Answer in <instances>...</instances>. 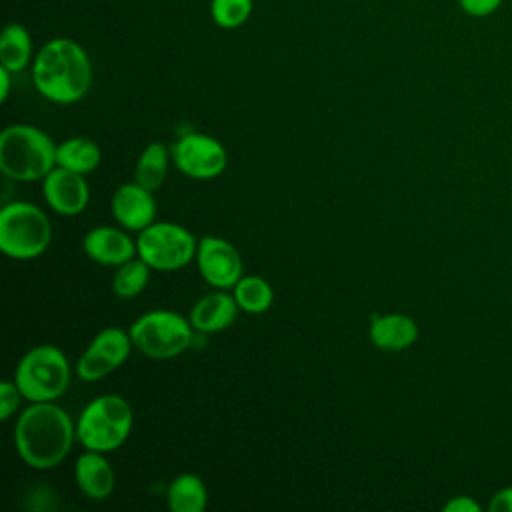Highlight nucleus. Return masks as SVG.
Segmentation results:
<instances>
[{
    "instance_id": "obj_1",
    "label": "nucleus",
    "mask_w": 512,
    "mask_h": 512,
    "mask_svg": "<svg viewBox=\"0 0 512 512\" xmlns=\"http://www.w3.org/2000/svg\"><path fill=\"white\" fill-rule=\"evenodd\" d=\"M76 438V426L64 408L54 402H32L16 422L14 440L20 458L36 470L60 464Z\"/></svg>"
},
{
    "instance_id": "obj_2",
    "label": "nucleus",
    "mask_w": 512,
    "mask_h": 512,
    "mask_svg": "<svg viewBox=\"0 0 512 512\" xmlns=\"http://www.w3.org/2000/svg\"><path fill=\"white\" fill-rule=\"evenodd\" d=\"M32 80L46 100L74 104L90 90V56L72 38H52L34 54Z\"/></svg>"
},
{
    "instance_id": "obj_3",
    "label": "nucleus",
    "mask_w": 512,
    "mask_h": 512,
    "mask_svg": "<svg viewBox=\"0 0 512 512\" xmlns=\"http://www.w3.org/2000/svg\"><path fill=\"white\" fill-rule=\"evenodd\" d=\"M56 144L30 124H12L0 134V170L18 182L44 180L56 164Z\"/></svg>"
},
{
    "instance_id": "obj_4",
    "label": "nucleus",
    "mask_w": 512,
    "mask_h": 512,
    "mask_svg": "<svg viewBox=\"0 0 512 512\" xmlns=\"http://www.w3.org/2000/svg\"><path fill=\"white\" fill-rule=\"evenodd\" d=\"M132 408L118 394L94 398L80 414L76 438L86 450L112 452L120 448L132 430Z\"/></svg>"
},
{
    "instance_id": "obj_5",
    "label": "nucleus",
    "mask_w": 512,
    "mask_h": 512,
    "mask_svg": "<svg viewBox=\"0 0 512 512\" xmlns=\"http://www.w3.org/2000/svg\"><path fill=\"white\" fill-rule=\"evenodd\" d=\"M14 382L26 400L52 402L60 398L70 384V364L58 346L40 344L22 356L16 366Z\"/></svg>"
},
{
    "instance_id": "obj_6",
    "label": "nucleus",
    "mask_w": 512,
    "mask_h": 512,
    "mask_svg": "<svg viewBox=\"0 0 512 512\" xmlns=\"http://www.w3.org/2000/svg\"><path fill=\"white\" fill-rule=\"evenodd\" d=\"M52 240L44 210L30 202H10L0 212V250L14 260L38 258Z\"/></svg>"
},
{
    "instance_id": "obj_7",
    "label": "nucleus",
    "mask_w": 512,
    "mask_h": 512,
    "mask_svg": "<svg viewBox=\"0 0 512 512\" xmlns=\"http://www.w3.org/2000/svg\"><path fill=\"white\" fill-rule=\"evenodd\" d=\"M192 324L172 310H152L130 326L134 348L154 360H168L192 344Z\"/></svg>"
},
{
    "instance_id": "obj_8",
    "label": "nucleus",
    "mask_w": 512,
    "mask_h": 512,
    "mask_svg": "<svg viewBox=\"0 0 512 512\" xmlns=\"http://www.w3.org/2000/svg\"><path fill=\"white\" fill-rule=\"evenodd\" d=\"M138 256L154 270L172 272L196 258L198 240L190 230L174 222H152L140 230Z\"/></svg>"
},
{
    "instance_id": "obj_9",
    "label": "nucleus",
    "mask_w": 512,
    "mask_h": 512,
    "mask_svg": "<svg viewBox=\"0 0 512 512\" xmlns=\"http://www.w3.org/2000/svg\"><path fill=\"white\" fill-rule=\"evenodd\" d=\"M172 160L182 174L196 180H210L224 172L228 164V154L216 138L200 132H190L174 144Z\"/></svg>"
},
{
    "instance_id": "obj_10",
    "label": "nucleus",
    "mask_w": 512,
    "mask_h": 512,
    "mask_svg": "<svg viewBox=\"0 0 512 512\" xmlns=\"http://www.w3.org/2000/svg\"><path fill=\"white\" fill-rule=\"evenodd\" d=\"M130 332L110 326L100 330L76 364V372L82 380L94 382L108 376L112 370L122 366L132 350Z\"/></svg>"
},
{
    "instance_id": "obj_11",
    "label": "nucleus",
    "mask_w": 512,
    "mask_h": 512,
    "mask_svg": "<svg viewBox=\"0 0 512 512\" xmlns=\"http://www.w3.org/2000/svg\"><path fill=\"white\" fill-rule=\"evenodd\" d=\"M196 264L200 276L214 288H234L242 278L244 262L234 244L220 236H204L198 240Z\"/></svg>"
},
{
    "instance_id": "obj_12",
    "label": "nucleus",
    "mask_w": 512,
    "mask_h": 512,
    "mask_svg": "<svg viewBox=\"0 0 512 512\" xmlns=\"http://www.w3.org/2000/svg\"><path fill=\"white\" fill-rule=\"evenodd\" d=\"M42 190L48 206L62 216L80 214L90 198V188L84 176L62 166H56L42 180Z\"/></svg>"
},
{
    "instance_id": "obj_13",
    "label": "nucleus",
    "mask_w": 512,
    "mask_h": 512,
    "mask_svg": "<svg viewBox=\"0 0 512 512\" xmlns=\"http://www.w3.org/2000/svg\"><path fill=\"white\" fill-rule=\"evenodd\" d=\"M112 214L126 230H144L156 218V200L152 190L140 186L136 180L118 186L112 196Z\"/></svg>"
},
{
    "instance_id": "obj_14",
    "label": "nucleus",
    "mask_w": 512,
    "mask_h": 512,
    "mask_svg": "<svg viewBox=\"0 0 512 512\" xmlns=\"http://www.w3.org/2000/svg\"><path fill=\"white\" fill-rule=\"evenodd\" d=\"M82 248L90 260L104 266H120L138 254L136 242L124 230L112 226L92 228L84 236Z\"/></svg>"
},
{
    "instance_id": "obj_15",
    "label": "nucleus",
    "mask_w": 512,
    "mask_h": 512,
    "mask_svg": "<svg viewBox=\"0 0 512 512\" xmlns=\"http://www.w3.org/2000/svg\"><path fill=\"white\" fill-rule=\"evenodd\" d=\"M368 336L376 348L400 352L418 340V324L408 314L388 312L372 318Z\"/></svg>"
},
{
    "instance_id": "obj_16",
    "label": "nucleus",
    "mask_w": 512,
    "mask_h": 512,
    "mask_svg": "<svg viewBox=\"0 0 512 512\" xmlns=\"http://www.w3.org/2000/svg\"><path fill=\"white\" fill-rule=\"evenodd\" d=\"M238 304L234 300V296L226 294L224 290L218 292H210L206 296H202L190 310V324L194 326V330L198 332H220L224 328H228L238 314Z\"/></svg>"
},
{
    "instance_id": "obj_17",
    "label": "nucleus",
    "mask_w": 512,
    "mask_h": 512,
    "mask_svg": "<svg viewBox=\"0 0 512 512\" xmlns=\"http://www.w3.org/2000/svg\"><path fill=\"white\" fill-rule=\"evenodd\" d=\"M74 478L78 488L90 500L108 498L116 484L112 466L102 456V452H96V450H86L82 456H78L74 464Z\"/></svg>"
},
{
    "instance_id": "obj_18",
    "label": "nucleus",
    "mask_w": 512,
    "mask_h": 512,
    "mask_svg": "<svg viewBox=\"0 0 512 512\" xmlns=\"http://www.w3.org/2000/svg\"><path fill=\"white\" fill-rule=\"evenodd\" d=\"M32 36L26 26L10 22L0 34V66L12 74L22 72L32 62Z\"/></svg>"
},
{
    "instance_id": "obj_19",
    "label": "nucleus",
    "mask_w": 512,
    "mask_h": 512,
    "mask_svg": "<svg viewBox=\"0 0 512 512\" xmlns=\"http://www.w3.org/2000/svg\"><path fill=\"white\" fill-rule=\"evenodd\" d=\"M166 498L172 512H202L208 502V490L200 476L186 472L170 482Z\"/></svg>"
},
{
    "instance_id": "obj_20",
    "label": "nucleus",
    "mask_w": 512,
    "mask_h": 512,
    "mask_svg": "<svg viewBox=\"0 0 512 512\" xmlns=\"http://www.w3.org/2000/svg\"><path fill=\"white\" fill-rule=\"evenodd\" d=\"M56 164L80 174L92 172L100 164V148L84 136L68 138L56 148Z\"/></svg>"
},
{
    "instance_id": "obj_21",
    "label": "nucleus",
    "mask_w": 512,
    "mask_h": 512,
    "mask_svg": "<svg viewBox=\"0 0 512 512\" xmlns=\"http://www.w3.org/2000/svg\"><path fill=\"white\" fill-rule=\"evenodd\" d=\"M168 160H170V154L162 142L148 144L136 162L134 180L152 192L158 190L166 180Z\"/></svg>"
},
{
    "instance_id": "obj_22",
    "label": "nucleus",
    "mask_w": 512,
    "mask_h": 512,
    "mask_svg": "<svg viewBox=\"0 0 512 512\" xmlns=\"http://www.w3.org/2000/svg\"><path fill=\"white\" fill-rule=\"evenodd\" d=\"M232 296L240 310H244L248 314H262L272 306L274 290L260 276H242L234 284Z\"/></svg>"
},
{
    "instance_id": "obj_23",
    "label": "nucleus",
    "mask_w": 512,
    "mask_h": 512,
    "mask_svg": "<svg viewBox=\"0 0 512 512\" xmlns=\"http://www.w3.org/2000/svg\"><path fill=\"white\" fill-rule=\"evenodd\" d=\"M150 280V266L138 256L130 258L128 262L120 264L112 278V290L120 298H134L138 296Z\"/></svg>"
},
{
    "instance_id": "obj_24",
    "label": "nucleus",
    "mask_w": 512,
    "mask_h": 512,
    "mask_svg": "<svg viewBox=\"0 0 512 512\" xmlns=\"http://www.w3.org/2000/svg\"><path fill=\"white\" fill-rule=\"evenodd\" d=\"M254 0H210V16L218 28L234 30L252 16Z\"/></svg>"
},
{
    "instance_id": "obj_25",
    "label": "nucleus",
    "mask_w": 512,
    "mask_h": 512,
    "mask_svg": "<svg viewBox=\"0 0 512 512\" xmlns=\"http://www.w3.org/2000/svg\"><path fill=\"white\" fill-rule=\"evenodd\" d=\"M22 392L18 388L16 382H8L4 380L0 384V418L8 420L12 416V412L18 408L20 400H22Z\"/></svg>"
},
{
    "instance_id": "obj_26",
    "label": "nucleus",
    "mask_w": 512,
    "mask_h": 512,
    "mask_svg": "<svg viewBox=\"0 0 512 512\" xmlns=\"http://www.w3.org/2000/svg\"><path fill=\"white\" fill-rule=\"evenodd\" d=\"M504 0H458V6L464 14L472 18H486L494 14Z\"/></svg>"
},
{
    "instance_id": "obj_27",
    "label": "nucleus",
    "mask_w": 512,
    "mask_h": 512,
    "mask_svg": "<svg viewBox=\"0 0 512 512\" xmlns=\"http://www.w3.org/2000/svg\"><path fill=\"white\" fill-rule=\"evenodd\" d=\"M442 510H444V512H480L482 506H480L474 498L460 494V496L450 498V500L442 506Z\"/></svg>"
},
{
    "instance_id": "obj_28",
    "label": "nucleus",
    "mask_w": 512,
    "mask_h": 512,
    "mask_svg": "<svg viewBox=\"0 0 512 512\" xmlns=\"http://www.w3.org/2000/svg\"><path fill=\"white\" fill-rule=\"evenodd\" d=\"M490 512H512V486H504L488 502Z\"/></svg>"
},
{
    "instance_id": "obj_29",
    "label": "nucleus",
    "mask_w": 512,
    "mask_h": 512,
    "mask_svg": "<svg viewBox=\"0 0 512 512\" xmlns=\"http://www.w3.org/2000/svg\"><path fill=\"white\" fill-rule=\"evenodd\" d=\"M10 76H12V72L8 68L0 66V100L2 102H6V98L10 94Z\"/></svg>"
}]
</instances>
